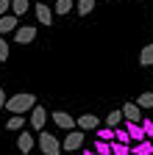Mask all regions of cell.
I'll list each match as a JSON object with an SVG mask.
<instances>
[{
	"label": "cell",
	"mask_w": 153,
	"mask_h": 155,
	"mask_svg": "<svg viewBox=\"0 0 153 155\" xmlns=\"http://www.w3.org/2000/svg\"><path fill=\"white\" fill-rule=\"evenodd\" d=\"M33 105H36V97H33V94H28V91H20V94L9 97L3 108H9L11 114H25V111H31Z\"/></svg>",
	"instance_id": "cell-1"
},
{
	"label": "cell",
	"mask_w": 153,
	"mask_h": 155,
	"mask_svg": "<svg viewBox=\"0 0 153 155\" xmlns=\"http://www.w3.org/2000/svg\"><path fill=\"white\" fill-rule=\"evenodd\" d=\"M39 150H42L45 155H61L59 139H56L53 133H45V130H39Z\"/></svg>",
	"instance_id": "cell-2"
},
{
	"label": "cell",
	"mask_w": 153,
	"mask_h": 155,
	"mask_svg": "<svg viewBox=\"0 0 153 155\" xmlns=\"http://www.w3.org/2000/svg\"><path fill=\"white\" fill-rule=\"evenodd\" d=\"M84 147V130H70L67 139L61 141V152H75Z\"/></svg>",
	"instance_id": "cell-3"
},
{
	"label": "cell",
	"mask_w": 153,
	"mask_h": 155,
	"mask_svg": "<svg viewBox=\"0 0 153 155\" xmlns=\"http://www.w3.org/2000/svg\"><path fill=\"white\" fill-rule=\"evenodd\" d=\"M28 125L39 133V130H45V125H47V111L42 108V105H33L31 108V119H28Z\"/></svg>",
	"instance_id": "cell-4"
},
{
	"label": "cell",
	"mask_w": 153,
	"mask_h": 155,
	"mask_svg": "<svg viewBox=\"0 0 153 155\" xmlns=\"http://www.w3.org/2000/svg\"><path fill=\"white\" fill-rule=\"evenodd\" d=\"M36 39V28L23 25V28H14V45H31Z\"/></svg>",
	"instance_id": "cell-5"
},
{
	"label": "cell",
	"mask_w": 153,
	"mask_h": 155,
	"mask_svg": "<svg viewBox=\"0 0 153 155\" xmlns=\"http://www.w3.org/2000/svg\"><path fill=\"white\" fill-rule=\"evenodd\" d=\"M120 114H123L125 122H139V119H142V108H139L137 103H125V105L120 108Z\"/></svg>",
	"instance_id": "cell-6"
},
{
	"label": "cell",
	"mask_w": 153,
	"mask_h": 155,
	"mask_svg": "<svg viewBox=\"0 0 153 155\" xmlns=\"http://www.w3.org/2000/svg\"><path fill=\"white\" fill-rule=\"evenodd\" d=\"M50 119H53L56 127H61V130H75V119H72L70 114H64V111H56Z\"/></svg>",
	"instance_id": "cell-7"
},
{
	"label": "cell",
	"mask_w": 153,
	"mask_h": 155,
	"mask_svg": "<svg viewBox=\"0 0 153 155\" xmlns=\"http://www.w3.org/2000/svg\"><path fill=\"white\" fill-rule=\"evenodd\" d=\"M75 125H78V130H95V127H100V119L95 114H81V119H75Z\"/></svg>",
	"instance_id": "cell-8"
},
{
	"label": "cell",
	"mask_w": 153,
	"mask_h": 155,
	"mask_svg": "<svg viewBox=\"0 0 153 155\" xmlns=\"http://www.w3.org/2000/svg\"><path fill=\"white\" fill-rule=\"evenodd\" d=\"M36 19L42 25H53V8L47 3H36Z\"/></svg>",
	"instance_id": "cell-9"
},
{
	"label": "cell",
	"mask_w": 153,
	"mask_h": 155,
	"mask_svg": "<svg viewBox=\"0 0 153 155\" xmlns=\"http://www.w3.org/2000/svg\"><path fill=\"white\" fill-rule=\"evenodd\" d=\"M17 150H20L23 155H28L31 150H33V133H20V139H17Z\"/></svg>",
	"instance_id": "cell-10"
},
{
	"label": "cell",
	"mask_w": 153,
	"mask_h": 155,
	"mask_svg": "<svg viewBox=\"0 0 153 155\" xmlns=\"http://www.w3.org/2000/svg\"><path fill=\"white\" fill-rule=\"evenodd\" d=\"M125 133H128L131 144H137V141H142V139H145V133H142L139 122H125Z\"/></svg>",
	"instance_id": "cell-11"
},
{
	"label": "cell",
	"mask_w": 153,
	"mask_h": 155,
	"mask_svg": "<svg viewBox=\"0 0 153 155\" xmlns=\"http://www.w3.org/2000/svg\"><path fill=\"white\" fill-rule=\"evenodd\" d=\"M131 155H153V141L150 139H142L131 147Z\"/></svg>",
	"instance_id": "cell-12"
},
{
	"label": "cell",
	"mask_w": 153,
	"mask_h": 155,
	"mask_svg": "<svg viewBox=\"0 0 153 155\" xmlns=\"http://www.w3.org/2000/svg\"><path fill=\"white\" fill-rule=\"evenodd\" d=\"M14 28H17V17H11V14H3V17H0V36L11 33Z\"/></svg>",
	"instance_id": "cell-13"
},
{
	"label": "cell",
	"mask_w": 153,
	"mask_h": 155,
	"mask_svg": "<svg viewBox=\"0 0 153 155\" xmlns=\"http://www.w3.org/2000/svg\"><path fill=\"white\" fill-rule=\"evenodd\" d=\"M139 64H142V67H153V42L142 47V53H139Z\"/></svg>",
	"instance_id": "cell-14"
},
{
	"label": "cell",
	"mask_w": 153,
	"mask_h": 155,
	"mask_svg": "<svg viewBox=\"0 0 153 155\" xmlns=\"http://www.w3.org/2000/svg\"><path fill=\"white\" fill-rule=\"evenodd\" d=\"M53 3H56V8H53V14H59V17H64V14H70L72 11V0H53Z\"/></svg>",
	"instance_id": "cell-15"
},
{
	"label": "cell",
	"mask_w": 153,
	"mask_h": 155,
	"mask_svg": "<svg viewBox=\"0 0 153 155\" xmlns=\"http://www.w3.org/2000/svg\"><path fill=\"white\" fill-rule=\"evenodd\" d=\"M137 105H139L142 111H148V108H153V91H142V94L137 97Z\"/></svg>",
	"instance_id": "cell-16"
},
{
	"label": "cell",
	"mask_w": 153,
	"mask_h": 155,
	"mask_svg": "<svg viewBox=\"0 0 153 155\" xmlns=\"http://www.w3.org/2000/svg\"><path fill=\"white\" fill-rule=\"evenodd\" d=\"M28 6H31L28 0H11V8H9V11H14V17H23V14L28 11Z\"/></svg>",
	"instance_id": "cell-17"
},
{
	"label": "cell",
	"mask_w": 153,
	"mask_h": 155,
	"mask_svg": "<svg viewBox=\"0 0 153 155\" xmlns=\"http://www.w3.org/2000/svg\"><path fill=\"white\" fill-rule=\"evenodd\" d=\"M25 119H23V114H11V119L6 122V130H23Z\"/></svg>",
	"instance_id": "cell-18"
},
{
	"label": "cell",
	"mask_w": 153,
	"mask_h": 155,
	"mask_svg": "<svg viewBox=\"0 0 153 155\" xmlns=\"http://www.w3.org/2000/svg\"><path fill=\"white\" fill-rule=\"evenodd\" d=\"M120 125H123V114H120V111H111V114L106 116V127L114 130V127H120Z\"/></svg>",
	"instance_id": "cell-19"
},
{
	"label": "cell",
	"mask_w": 153,
	"mask_h": 155,
	"mask_svg": "<svg viewBox=\"0 0 153 155\" xmlns=\"http://www.w3.org/2000/svg\"><path fill=\"white\" fill-rule=\"evenodd\" d=\"M95 133H98V141H114V130L111 127H95Z\"/></svg>",
	"instance_id": "cell-20"
},
{
	"label": "cell",
	"mask_w": 153,
	"mask_h": 155,
	"mask_svg": "<svg viewBox=\"0 0 153 155\" xmlns=\"http://www.w3.org/2000/svg\"><path fill=\"white\" fill-rule=\"evenodd\" d=\"M75 8H78L81 17H86V14H92V8H95V0H78V6H75Z\"/></svg>",
	"instance_id": "cell-21"
},
{
	"label": "cell",
	"mask_w": 153,
	"mask_h": 155,
	"mask_svg": "<svg viewBox=\"0 0 153 155\" xmlns=\"http://www.w3.org/2000/svg\"><path fill=\"white\" fill-rule=\"evenodd\" d=\"M109 144H111V155H131L128 144H120V141H109Z\"/></svg>",
	"instance_id": "cell-22"
},
{
	"label": "cell",
	"mask_w": 153,
	"mask_h": 155,
	"mask_svg": "<svg viewBox=\"0 0 153 155\" xmlns=\"http://www.w3.org/2000/svg\"><path fill=\"white\" fill-rule=\"evenodd\" d=\"M139 127L145 133V139H153V119H139Z\"/></svg>",
	"instance_id": "cell-23"
},
{
	"label": "cell",
	"mask_w": 153,
	"mask_h": 155,
	"mask_svg": "<svg viewBox=\"0 0 153 155\" xmlns=\"http://www.w3.org/2000/svg\"><path fill=\"white\" fill-rule=\"evenodd\" d=\"M114 141H120V144H131V139H128V133H125L123 127H114Z\"/></svg>",
	"instance_id": "cell-24"
},
{
	"label": "cell",
	"mask_w": 153,
	"mask_h": 155,
	"mask_svg": "<svg viewBox=\"0 0 153 155\" xmlns=\"http://www.w3.org/2000/svg\"><path fill=\"white\" fill-rule=\"evenodd\" d=\"M95 152H98V155H111V144L109 141H98V144H95Z\"/></svg>",
	"instance_id": "cell-25"
},
{
	"label": "cell",
	"mask_w": 153,
	"mask_h": 155,
	"mask_svg": "<svg viewBox=\"0 0 153 155\" xmlns=\"http://www.w3.org/2000/svg\"><path fill=\"white\" fill-rule=\"evenodd\" d=\"M9 58V42H6V36H0V61H6Z\"/></svg>",
	"instance_id": "cell-26"
},
{
	"label": "cell",
	"mask_w": 153,
	"mask_h": 155,
	"mask_svg": "<svg viewBox=\"0 0 153 155\" xmlns=\"http://www.w3.org/2000/svg\"><path fill=\"white\" fill-rule=\"evenodd\" d=\"M9 8H11V0H0V17L9 14Z\"/></svg>",
	"instance_id": "cell-27"
},
{
	"label": "cell",
	"mask_w": 153,
	"mask_h": 155,
	"mask_svg": "<svg viewBox=\"0 0 153 155\" xmlns=\"http://www.w3.org/2000/svg\"><path fill=\"white\" fill-rule=\"evenodd\" d=\"M3 105H6V94H3V86H0V111H3Z\"/></svg>",
	"instance_id": "cell-28"
},
{
	"label": "cell",
	"mask_w": 153,
	"mask_h": 155,
	"mask_svg": "<svg viewBox=\"0 0 153 155\" xmlns=\"http://www.w3.org/2000/svg\"><path fill=\"white\" fill-rule=\"evenodd\" d=\"M84 155H98V152H95V150H84Z\"/></svg>",
	"instance_id": "cell-29"
},
{
	"label": "cell",
	"mask_w": 153,
	"mask_h": 155,
	"mask_svg": "<svg viewBox=\"0 0 153 155\" xmlns=\"http://www.w3.org/2000/svg\"><path fill=\"white\" fill-rule=\"evenodd\" d=\"M39 3H50V0H39Z\"/></svg>",
	"instance_id": "cell-30"
},
{
	"label": "cell",
	"mask_w": 153,
	"mask_h": 155,
	"mask_svg": "<svg viewBox=\"0 0 153 155\" xmlns=\"http://www.w3.org/2000/svg\"><path fill=\"white\" fill-rule=\"evenodd\" d=\"M150 141H153V139H150Z\"/></svg>",
	"instance_id": "cell-31"
}]
</instances>
